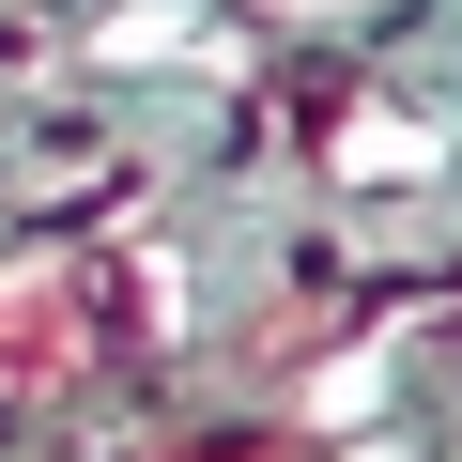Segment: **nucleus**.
<instances>
[{
	"mask_svg": "<svg viewBox=\"0 0 462 462\" xmlns=\"http://www.w3.org/2000/svg\"><path fill=\"white\" fill-rule=\"evenodd\" d=\"M293 16H370V0H293Z\"/></svg>",
	"mask_w": 462,
	"mask_h": 462,
	"instance_id": "obj_2",
	"label": "nucleus"
},
{
	"mask_svg": "<svg viewBox=\"0 0 462 462\" xmlns=\"http://www.w3.org/2000/svg\"><path fill=\"white\" fill-rule=\"evenodd\" d=\"M62 370H93V263L78 247H16L0 263V401H32Z\"/></svg>",
	"mask_w": 462,
	"mask_h": 462,
	"instance_id": "obj_1",
	"label": "nucleus"
}]
</instances>
